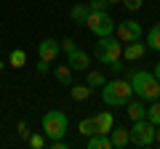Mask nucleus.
<instances>
[{
  "label": "nucleus",
  "instance_id": "nucleus-15",
  "mask_svg": "<svg viewBox=\"0 0 160 149\" xmlns=\"http://www.w3.org/2000/svg\"><path fill=\"white\" fill-rule=\"evenodd\" d=\"M104 83H107V77H104L102 72H96V69H86V85L91 88V91H93V88H102Z\"/></svg>",
  "mask_w": 160,
  "mask_h": 149
},
{
  "label": "nucleus",
  "instance_id": "nucleus-19",
  "mask_svg": "<svg viewBox=\"0 0 160 149\" xmlns=\"http://www.w3.org/2000/svg\"><path fill=\"white\" fill-rule=\"evenodd\" d=\"M69 16H72L75 24H86V16H88V3H78V6L69 11Z\"/></svg>",
  "mask_w": 160,
  "mask_h": 149
},
{
  "label": "nucleus",
  "instance_id": "nucleus-28",
  "mask_svg": "<svg viewBox=\"0 0 160 149\" xmlns=\"http://www.w3.org/2000/svg\"><path fill=\"white\" fill-rule=\"evenodd\" d=\"M46 72H48V61L40 59V61H38V74H46Z\"/></svg>",
  "mask_w": 160,
  "mask_h": 149
},
{
  "label": "nucleus",
  "instance_id": "nucleus-9",
  "mask_svg": "<svg viewBox=\"0 0 160 149\" xmlns=\"http://www.w3.org/2000/svg\"><path fill=\"white\" fill-rule=\"evenodd\" d=\"M67 64L72 67V72H86L88 67H91V56H88L86 51H80V48H75V51L67 53Z\"/></svg>",
  "mask_w": 160,
  "mask_h": 149
},
{
  "label": "nucleus",
  "instance_id": "nucleus-33",
  "mask_svg": "<svg viewBox=\"0 0 160 149\" xmlns=\"http://www.w3.org/2000/svg\"><path fill=\"white\" fill-rule=\"evenodd\" d=\"M107 3H118V0H107Z\"/></svg>",
  "mask_w": 160,
  "mask_h": 149
},
{
  "label": "nucleus",
  "instance_id": "nucleus-8",
  "mask_svg": "<svg viewBox=\"0 0 160 149\" xmlns=\"http://www.w3.org/2000/svg\"><path fill=\"white\" fill-rule=\"evenodd\" d=\"M144 53H147V43L131 40V43H123V53H120V59H126V61H139Z\"/></svg>",
  "mask_w": 160,
  "mask_h": 149
},
{
  "label": "nucleus",
  "instance_id": "nucleus-31",
  "mask_svg": "<svg viewBox=\"0 0 160 149\" xmlns=\"http://www.w3.org/2000/svg\"><path fill=\"white\" fill-rule=\"evenodd\" d=\"M152 74H155V77H158V80H160V61L155 64V72H152Z\"/></svg>",
  "mask_w": 160,
  "mask_h": 149
},
{
  "label": "nucleus",
  "instance_id": "nucleus-18",
  "mask_svg": "<svg viewBox=\"0 0 160 149\" xmlns=\"http://www.w3.org/2000/svg\"><path fill=\"white\" fill-rule=\"evenodd\" d=\"M147 48L149 51H160V22L147 32Z\"/></svg>",
  "mask_w": 160,
  "mask_h": 149
},
{
  "label": "nucleus",
  "instance_id": "nucleus-16",
  "mask_svg": "<svg viewBox=\"0 0 160 149\" xmlns=\"http://www.w3.org/2000/svg\"><path fill=\"white\" fill-rule=\"evenodd\" d=\"M126 112H128L131 120H142V117L147 115V107H144L142 101H128V104H126Z\"/></svg>",
  "mask_w": 160,
  "mask_h": 149
},
{
  "label": "nucleus",
  "instance_id": "nucleus-11",
  "mask_svg": "<svg viewBox=\"0 0 160 149\" xmlns=\"http://www.w3.org/2000/svg\"><path fill=\"white\" fill-rule=\"evenodd\" d=\"M109 141H112L115 149H126L128 144H131V131L123 125H112V131H109Z\"/></svg>",
  "mask_w": 160,
  "mask_h": 149
},
{
  "label": "nucleus",
  "instance_id": "nucleus-1",
  "mask_svg": "<svg viewBox=\"0 0 160 149\" xmlns=\"http://www.w3.org/2000/svg\"><path fill=\"white\" fill-rule=\"evenodd\" d=\"M128 83H131L133 93H136L142 101H155V99H160V80L152 72H144V69L131 72L128 74Z\"/></svg>",
  "mask_w": 160,
  "mask_h": 149
},
{
  "label": "nucleus",
  "instance_id": "nucleus-3",
  "mask_svg": "<svg viewBox=\"0 0 160 149\" xmlns=\"http://www.w3.org/2000/svg\"><path fill=\"white\" fill-rule=\"evenodd\" d=\"M40 128H43V136L48 141L64 138V133L69 128V120H67V115H64L62 109H48L46 115H43V120H40Z\"/></svg>",
  "mask_w": 160,
  "mask_h": 149
},
{
  "label": "nucleus",
  "instance_id": "nucleus-4",
  "mask_svg": "<svg viewBox=\"0 0 160 149\" xmlns=\"http://www.w3.org/2000/svg\"><path fill=\"white\" fill-rule=\"evenodd\" d=\"M120 53H123V43H120L118 37H112V35L99 37V43L93 46V59H96V61H102V64L118 61Z\"/></svg>",
  "mask_w": 160,
  "mask_h": 149
},
{
  "label": "nucleus",
  "instance_id": "nucleus-14",
  "mask_svg": "<svg viewBox=\"0 0 160 149\" xmlns=\"http://www.w3.org/2000/svg\"><path fill=\"white\" fill-rule=\"evenodd\" d=\"M88 149H112V141L104 133H93V136H88Z\"/></svg>",
  "mask_w": 160,
  "mask_h": 149
},
{
  "label": "nucleus",
  "instance_id": "nucleus-17",
  "mask_svg": "<svg viewBox=\"0 0 160 149\" xmlns=\"http://www.w3.org/2000/svg\"><path fill=\"white\" fill-rule=\"evenodd\" d=\"M69 96H72L75 101H86V99L91 96V88H88L86 83H83V85H78V83H72V85H69Z\"/></svg>",
  "mask_w": 160,
  "mask_h": 149
},
{
  "label": "nucleus",
  "instance_id": "nucleus-23",
  "mask_svg": "<svg viewBox=\"0 0 160 149\" xmlns=\"http://www.w3.org/2000/svg\"><path fill=\"white\" fill-rule=\"evenodd\" d=\"M27 144H29L32 149H43V147H46V136H43V133H29V136H27Z\"/></svg>",
  "mask_w": 160,
  "mask_h": 149
},
{
  "label": "nucleus",
  "instance_id": "nucleus-5",
  "mask_svg": "<svg viewBox=\"0 0 160 149\" xmlns=\"http://www.w3.org/2000/svg\"><path fill=\"white\" fill-rule=\"evenodd\" d=\"M86 27L91 29L96 37H104V35L115 32V22H112V16H109V11H88Z\"/></svg>",
  "mask_w": 160,
  "mask_h": 149
},
{
  "label": "nucleus",
  "instance_id": "nucleus-29",
  "mask_svg": "<svg viewBox=\"0 0 160 149\" xmlns=\"http://www.w3.org/2000/svg\"><path fill=\"white\" fill-rule=\"evenodd\" d=\"M107 67H112V72H120V69H123V61H120V59H118V61H112V64H107Z\"/></svg>",
  "mask_w": 160,
  "mask_h": 149
},
{
  "label": "nucleus",
  "instance_id": "nucleus-30",
  "mask_svg": "<svg viewBox=\"0 0 160 149\" xmlns=\"http://www.w3.org/2000/svg\"><path fill=\"white\" fill-rule=\"evenodd\" d=\"M155 144L160 147V125H155Z\"/></svg>",
  "mask_w": 160,
  "mask_h": 149
},
{
  "label": "nucleus",
  "instance_id": "nucleus-13",
  "mask_svg": "<svg viewBox=\"0 0 160 149\" xmlns=\"http://www.w3.org/2000/svg\"><path fill=\"white\" fill-rule=\"evenodd\" d=\"M53 77H56L62 85H72V67L69 64H59V67H53Z\"/></svg>",
  "mask_w": 160,
  "mask_h": 149
},
{
  "label": "nucleus",
  "instance_id": "nucleus-24",
  "mask_svg": "<svg viewBox=\"0 0 160 149\" xmlns=\"http://www.w3.org/2000/svg\"><path fill=\"white\" fill-rule=\"evenodd\" d=\"M107 8H109L107 0H91L88 3V11H107Z\"/></svg>",
  "mask_w": 160,
  "mask_h": 149
},
{
  "label": "nucleus",
  "instance_id": "nucleus-22",
  "mask_svg": "<svg viewBox=\"0 0 160 149\" xmlns=\"http://www.w3.org/2000/svg\"><path fill=\"white\" fill-rule=\"evenodd\" d=\"M78 131L83 133V136H93V133H96V125H93V117H86V120H80Z\"/></svg>",
  "mask_w": 160,
  "mask_h": 149
},
{
  "label": "nucleus",
  "instance_id": "nucleus-7",
  "mask_svg": "<svg viewBox=\"0 0 160 149\" xmlns=\"http://www.w3.org/2000/svg\"><path fill=\"white\" fill-rule=\"evenodd\" d=\"M142 24L136 22V19H126V22L115 24V37H118L120 43H131V40H142Z\"/></svg>",
  "mask_w": 160,
  "mask_h": 149
},
{
  "label": "nucleus",
  "instance_id": "nucleus-6",
  "mask_svg": "<svg viewBox=\"0 0 160 149\" xmlns=\"http://www.w3.org/2000/svg\"><path fill=\"white\" fill-rule=\"evenodd\" d=\"M131 141L136 144V147H144V149L155 144V125L147 120V117H142V120H133Z\"/></svg>",
  "mask_w": 160,
  "mask_h": 149
},
{
  "label": "nucleus",
  "instance_id": "nucleus-12",
  "mask_svg": "<svg viewBox=\"0 0 160 149\" xmlns=\"http://www.w3.org/2000/svg\"><path fill=\"white\" fill-rule=\"evenodd\" d=\"M93 125H96V133H104V136H109V131H112V125H115V117H112V112H99V115H93Z\"/></svg>",
  "mask_w": 160,
  "mask_h": 149
},
{
  "label": "nucleus",
  "instance_id": "nucleus-21",
  "mask_svg": "<svg viewBox=\"0 0 160 149\" xmlns=\"http://www.w3.org/2000/svg\"><path fill=\"white\" fill-rule=\"evenodd\" d=\"M24 64H27V53L22 48H13L11 56H8V67H24Z\"/></svg>",
  "mask_w": 160,
  "mask_h": 149
},
{
  "label": "nucleus",
  "instance_id": "nucleus-20",
  "mask_svg": "<svg viewBox=\"0 0 160 149\" xmlns=\"http://www.w3.org/2000/svg\"><path fill=\"white\" fill-rule=\"evenodd\" d=\"M144 117H147L152 125H160V99H155V101L147 107V115H144Z\"/></svg>",
  "mask_w": 160,
  "mask_h": 149
},
{
  "label": "nucleus",
  "instance_id": "nucleus-32",
  "mask_svg": "<svg viewBox=\"0 0 160 149\" xmlns=\"http://www.w3.org/2000/svg\"><path fill=\"white\" fill-rule=\"evenodd\" d=\"M0 69H6V61H3V59H0Z\"/></svg>",
  "mask_w": 160,
  "mask_h": 149
},
{
  "label": "nucleus",
  "instance_id": "nucleus-25",
  "mask_svg": "<svg viewBox=\"0 0 160 149\" xmlns=\"http://www.w3.org/2000/svg\"><path fill=\"white\" fill-rule=\"evenodd\" d=\"M59 46H62V51H64V53H69V51H75V48H78V46H75V40H72V37H67V40H62Z\"/></svg>",
  "mask_w": 160,
  "mask_h": 149
},
{
  "label": "nucleus",
  "instance_id": "nucleus-2",
  "mask_svg": "<svg viewBox=\"0 0 160 149\" xmlns=\"http://www.w3.org/2000/svg\"><path fill=\"white\" fill-rule=\"evenodd\" d=\"M133 96V88L128 80H107L102 85V101L107 107H126Z\"/></svg>",
  "mask_w": 160,
  "mask_h": 149
},
{
  "label": "nucleus",
  "instance_id": "nucleus-27",
  "mask_svg": "<svg viewBox=\"0 0 160 149\" xmlns=\"http://www.w3.org/2000/svg\"><path fill=\"white\" fill-rule=\"evenodd\" d=\"M19 133H22V138H27L32 131H29V125H27V123H19Z\"/></svg>",
  "mask_w": 160,
  "mask_h": 149
},
{
  "label": "nucleus",
  "instance_id": "nucleus-10",
  "mask_svg": "<svg viewBox=\"0 0 160 149\" xmlns=\"http://www.w3.org/2000/svg\"><path fill=\"white\" fill-rule=\"evenodd\" d=\"M59 51H62V46H59V40H53V37H46V40L38 46V56L43 59V61H53V59L59 56Z\"/></svg>",
  "mask_w": 160,
  "mask_h": 149
},
{
  "label": "nucleus",
  "instance_id": "nucleus-26",
  "mask_svg": "<svg viewBox=\"0 0 160 149\" xmlns=\"http://www.w3.org/2000/svg\"><path fill=\"white\" fill-rule=\"evenodd\" d=\"M123 6H126L128 11H139V8H142L144 3H142V0H123Z\"/></svg>",
  "mask_w": 160,
  "mask_h": 149
}]
</instances>
